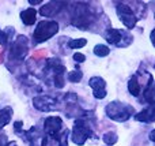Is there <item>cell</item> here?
I'll use <instances>...</instances> for the list:
<instances>
[{"instance_id": "obj_1", "label": "cell", "mask_w": 155, "mask_h": 146, "mask_svg": "<svg viewBox=\"0 0 155 146\" xmlns=\"http://www.w3.org/2000/svg\"><path fill=\"white\" fill-rule=\"evenodd\" d=\"M106 115L114 122H125L135 114L134 107L123 104L120 101H112L106 107Z\"/></svg>"}, {"instance_id": "obj_2", "label": "cell", "mask_w": 155, "mask_h": 146, "mask_svg": "<svg viewBox=\"0 0 155 146\" xmlns=\"http://www.w3.org/2000/svg\"><path fill=\"white\" fill-rule=\"evenodd\" d=\"M59 32V23L54 21H41L34 30L35 42H44Z\"/></svg>"}, {"instance_id": "obj_3", "label": "cell", "mask_w": 155, "mask_h": 146, "mask_svg": "<svg viewBox=\"0 0 155 146\" xmlns=\"http://www.w3.org/2000/svg\"><path fill=\"white\" fill-rule=\"evenodd\" d=\"M105 38L107 42L113 44L117 46H128L132 42V36L127 30L120 29H107L105 33Z\"/></svg>"}, {"instance_id": "obj_4", "label": "cell", "mask_w": 155, "mask_h": 146, "mask_svg": "<svg viewBox=\"0 0 155 146\" xmlns=\"http://www.w3.org/2000/svg\"><path fill=\"white\" fill-rule=\"evenodd\" d=\"M116 11H117V14H118L120 21L123 22L127 29H134V27L136 26L137 16H136V14H135V11L132 10L131 5L125 4V3H117Z\"/></svg>"}, {"instance_id": "obj_5", "label": "cell", "mask_w": 155, "mask_h": 146, "mask_svg": "<svg viewBox=\"0 0 155 146\" xmlns=\"http://www.w3.org/2000/svg\"><path fill=\"white\" fill-rule=\"evenodd\" d=\"M91 135H93V130H91V127L88 126V123L84 122L83 119H78L75 122V126H74L71 139H72L76 145H83L86 142V139Z\"/></svg>"}, {"instance_id": "obj_6", "label": "cell", "mask_w": 155, "mask_h": 146, "mask_svg": "<svg viewBox=\"0 0 155 146\" xmlns=\"http://www.w3.org/2000/svg\"><path fill=\"white\" fill-rule=\"evenodd\" d=\"M44 127H45V131L48 133V135L51 138L57 139L60 137V130L63 127V120L60 119L59 116H51L45 120L44 123Z\"/></svg>"}, {"instance_id": "obj_7", "label": "cell", "mask_w": 155, "mask_h": 146, "mask_svg": "<svg viewBox=\"0 0 155 146\" xmlns=\"http://www.w3.org/2000/svg\"><path fill=\"white\" fill-rule=\"evenodd\" d=\"M34 103V107L40 111L44 112H51V111H56L59 108L57 105V101L52 97H46V96H40V97H35L33 100Z\"/></svg>"}, {"instance_id": "obj_8", "label": "cell", "mask_w": 155, "mask_h": 146, "mask_svg": "<svg viewBox=\"0 0 155 146\" xmlns=\"http://www.w3.org/2000/svg\"><path fill=\"white\" fill-rule=\"evenodd\" d=\"M88 85L93 87V92H94L93 94L95 98L102 100V98L106 97V82L101 76H93V78H90Z\"/></svg>"}, {"instance_id": "obj_9", "label": "cell", "mask_w": 155, "mask_h": 146, "mask_svg": "<svg viewBox=\"0 0 155 146\" xmlns=\"http://www.w3.org/2000/svg\"><path fill=\"white\" fill-rule=\"evenodd\" d=\"M27 53V38L25 36H19L15 40V42L11 46V57H22Z\"/></svg>"}, {"instance_id": "obj_10", "label": "cell", "mask_w": 155, "mask_h": 146, "mask_svg": "<svg viewBox=\"0 0 155 146\" xmlns=\"http://www.w3.org/2000/svg\"><path fill=\"white\" fill-rule=\"evenodd\" d=\"M135 119H136L137 122H144V123L155 122V104L144 108L142 112H139V114H136L135 115Z\"/></svg>"}, {"instance_id": "obj_11", "label": "cell", "mask_w": 155, "mask_h": 146, "mask_svg": "<svg viewBox=\"0 0 155 146\" xmlns=\"http://www.w3.org/2000/svg\"><path fill=\"white\" fill-rule=\"evenodd\" d=\"M61 4H63V3H59V2L48 3V4L44 5V7L40 10V14H41V15H44V16H53V15H56V14L60 11Z\"/></svg>"}, {"instance_id": "obj_12", "label": "cell", "mask_w": 155, "mask_h": 146, "mask_svg": "<svg viewBox=\"0 0 155 146\" xmlns=\"http://www.w3.org/2000/svg\"><path fill=\"white\" fill-rule=\"evenodd\" d=\"M35 16H37V11H35L34 8H27V10L22 11V14H21L22 22H23L25 25H27V26L35 23Z\"/></svg>"}, {"instance_id": "obj_13", "label": "cell", "mask_w": 155, "mask_h": 146, "mask_svg": "<svg viewBox=\"0 0 155 146\" xmlns=\"http://www.w3.org/2000/svg\"><path fill=\"white\" fill-rule=\"evenodd\" d=\"M144 100L147 101L150 105L155 104V82H150L144 90Z\"/></svg>"}, {"instance_id": "obj_14", "label": "cell", "mask_w": 155, "mask_h": 146, "mask_svg": "<svg viewBox=\"0 0 155 146\" xmlns=\"http://www.w3.org/2000/svg\"><path fill=\"white\" fill-rule=\"evenodd\" d=\"M128 90H129V93H131L132 96H135V97H137V96L140 94V83H139V81H137L136 75H134L131 79H129Z\"/></svg>"}, {"instance_id": "obj_15", "label": "cell", "mask_w": 155, "mask_h": 146, "mask_svg": "<svg viewBox=\"0 0 155 146\" xmlns=\"http://www.w3.org/2000/svg\"><path fill=\"white\" fill-rule=\"evenodd\" d=\"M11 116H12V109H11L10 107L2 109V111H0V127H4L11 120Z\"/></svg>"}, {"instance_id": "obj_16", "label": "cell", "mask_w": 155, "mask_h": 146, "mask_svg": "<svg viewBox=\"0 0 155 146\" xmlns=\"http://www.w3.org/2000/svg\"><path fill=\"white\" fill-rule=\"evenodd\" d=\"M110 52V49L107 48L106 45H102V44H98V45L94 46V53L99 57H104V56H107Z\"/></svg>"}, {"instance_id": "obj_17", "label": "cell", "mask_w": 155, "mask_h": 146, "mask_svg": "<svg viewBox=\"0 0 155 146\" xmlns=\"http://www.w3.org/2000/svg\"><path fill=\"white\" fill-rule=\"evenodd\" d=\"M117 134L116 133H113V131H109V133H106L104 135V142L106 145H109V146H112V145H114L116 142H117Z\"/></svg>"}, {"instance_id": "obj_18", "label": "cell", "mask_w": 155, "mask_h": 146, "mask_svg": "<svg viewBox=\"0 0 155 146\" xmlns=\"http://www.w3.org/2000/svg\"><path fill=\"white\" fill-rule=\"evenodd\" d=\"M82 76H83V73H82V71H79V70L71 71V73L68 74V79H70L71 82H74V83H78V82H80Z\"/></svg>"}, {"instance_id": "obj_19", "label": "cell", "mask_w": 155, "mask_h": 146, "mask_svg": "<svg viewBox=\"0 0 155 146\" xmlns=\"http://www.w3.org/2000/svg\"><path fill=\"white\" fill-rule=\"evenodd\" d=\"M86 44H87V41L84 40V38H79V40H71L70 42H68V46L72 49H76V48H82V46H84Z\"/></svg>"}, {"instance_id": "obj_20", "label": "cell", "mask_w": 155, "mask_h": 146, "mask_svg": "<svg viewBox=\"0 0 155 146\" xmlns=\"http://www.w3.org/2000/svg\"><path fill=\"white\" fill-rule=\"evenodd\" d=\"M8 33H10V29L8 30H4V32H0V45L5 46L8 44Z\"/></svg>"}, {"instance_id": "obj_21", "label": "cell", "mask_w": 155, "mask_h": 146, "mask_svg": "<svg viewBox=\"0 0 155 146\" xmlns=\"http://www.w3.org/2000/svg\"><path fill=\"white\" fill-rule=\"evenodd\" d=\"M74 60H75L76 63H83L86 60V56L83 53H75L74 55Z\"/></svg>"}, {"instance_id": "obj_22", "label": "cell", "mask_w": 155, "mask_h": 146, "mask_svg": "<svg viewBox=\"0 0 155 146\" xmlns=\"http://www.w3.org/2000/svg\"><path fill=\"white\" fill-rule=\"evenodd\" d=\"M8 141H7V137L5 134H0V146H7Z\"/></svg>"}, {"instance_id": "obj_23", "label": "cell", "mask_w": 155, "mask_h": 146, "mask_svg": "<svg viewBox=\"0 0 155 146\" xmlns=\"http://www.w3.org/2000/svg\"><path fill=\"white\" fill-rule=\"evenodd\" d=\"M46 55V52L45 51H38V52H35L34 53V59H37V60H40V59H42L44 56Z\"/></svg>"}, {"instance_id": "obj_24", "label": "cell", "mask_w": 155, "mask_h": 146, "mask_svg": "<svg viewBox=\"0 0 155 146\" xmlns=\"http://www.w3.org/2000/svg\"><path fill=\"white\" fill-rule=\"evenodd\" d=\"M21 128H22V122H16L14 130H15V131H21Z\"/></svg>"}, {"instance_id": "obj_25", "label": "cell", "mask_w": 155, "mask_h": 146, "mask_svg": "<svg viewBox=\"0 0 155 146\" xmlns=\"http://www.w3.org/2000/svg\"><path fill=\"white\" fill-rule=\"evenodd\" d=\"M150 38H151V42H153V45L155 46V29L151 32V36H150Z\"/></svg>"}, {"instance_id": "obj_26", "label": "cell", "mask_w": 155, "mask_h": 146, "mask_svg": "<svg viewBox=\"0 0 155 146\" xmlns=\"http://www.w3.org/2000/svg\"><path fill=\"white\" fill-rule=\"evenodd\" d=\"M148 138H150V141L155 142V130L151 131V133H150V137H148Z\"/></svg>"}]
</instances>
